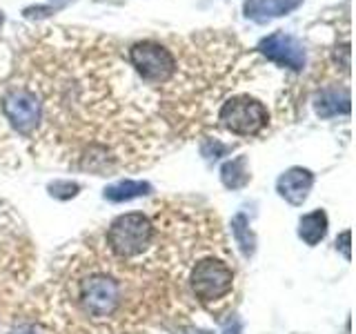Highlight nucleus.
<instances>
[{"label": "nucleus", "instance_id": "f257e3e1", "mask_svg": "<svg viewBox=\"0 0 356 334\" xmlns=\"http://www.w3.org/2000/svg\"><path fill=\"white\" fill-rule=\"evenodd\" d=\"M76 303L92 321H107L122 305V285L116 276L92 272L76 285Z\"/></svg>", "mask_w": 356, "mask_h": 334}, {"label": "nucleus", "instance_id": "f03ea898", "mask_svg": "<svg viewBox=\"0 0 356 334\" xmlns=\"http://www.w3.org/2000/svg\"><path fill=\"white\" fill-rule=\"evenodd\" d=\"M107 248L116 259L129 261L145 254L154 243V223L143 212H129L111 221L105 234Z\"/></svg>", "mask_w": 356, "mask_h": 334}, {"label": "nucleus", "instance_id": "7ed1b4c3", "mask_svg": "<svg viewBox=\"0 0 356 334\" xmlns=\"http://www.w3.org/2000/svg\"><path fill=\"white\" fill-rule=\"evenodd\" d=\"M127 61L145 85H170L178 74V56L159 40L134 42L127 51Z\"/></svg>", "mask_w": 356, "mask_h": 334}, {"label": "nucleus", "instance_id": "20e7f679", "mask_svg": "<svg viewBox=\"0 0 356 334\" xmlns=\"http://www.w3.org/2000/svg\"><path fill=\"white\" fill-rule=\"evenodd\" d=\"M189 285L200 305L214 310L216 303H222L232 296L234 270L216 256H205L189 272Z\"/></svg>", "mask_w": 356, "mask_h": 334}, {"label": "nucleus", "instance_id": "39448f33", "mask_svg": "<svg viewBox=\"0 0 356 334\" xmlns=\"http://www.w3.org/2000/svg\"><path fill=\"white\" fill-rule=\"evenodd\" d=\"M0 111H3L9 125L25 138H33L40 129V100L25 83L14 81L11 85H7L3 98H0Z\"/></svg>", "mask_w": 356, "mask_h": 334}, {"label": "nucleus", "instance_id": "423d86ee", "mask_svg": "<svg viewBox=\"0 0 356 334\" xmlns=\"http://www.w3.org/2000/svg\"><path fill=\"white\" fill-rule=\"evenodd\" d=\"M218 120L234 136H259L270 122V114L259 98L250 94H236L220 105Z\"/></svg>", "mask_w": 356, "mask_h": 334}, {"label": "nucleus", "instance_id": "0eeeda50", "mask_svg": "<svg viewBox=\"0 0 356 334\" xmlns=\"http://www.w3.org/2000/svg\"><path fill=\"white\" fill-rule=\"evenodd\" d=\"M259 54H263L267 61H272L287 70L300 72L305 67V47L298 38L289 36L285 31H274L270 36H265L259 42Z\"/></svg>", "mask_w": 356, "mask_h": 334}, {"label": "nucleus", "instance_id": "6e6552de", "mask_svg": "<svg viewBox=\"0 0 356 334\" xmlns=\"http://www.w3.org/2000/svg\"><path fill=\"white\" fill-rule=\"evenodd\" d=\"M312 185H314V174L305 167H289L276 181V192L285 198L289 205H303L309 194Z\"/></svg>", "mask_w": 356, "mask_h": 334}, {"label": "nucleus", "instance_id": "1a4fd4ad", "mask_svg": "<svg viewBox=\"0 0 356 334\" xmlns=\"http://www.w3.org/2000/svg\"><path fill=\"white\" fill-rule=\"evenodd\" d=\"M303 5V0H245L243 11L254 22H267L272 18L287 16L289 11Z\"/></svg>", "mask_w": 356, "mask_h": 334}, {"label": "nucleus", "instance_id": "9d476101", "mask_svg": "<svg viewBox=\"0 0 356 334\" xmlns=\"http://www.w3.org/2000/svg\"><path fill=\"white\" fill-rule=\"evenodd\" d=\"M314 109L321 118H332L339 114H350V89H323L314 100Z\"/></svg>", "mask_w": 356, "mask_h": 334}, {"label": "nucleus", "instance_id": "9b49d317", "mask_svg": "<svg viewBox=\"0 0 356 334\" xmlns=\"http://www.w3.org/2000/svg\"><path fill=\"white\" fill-rule=\"evenodd\" d=\"M327 234V214L323 209H314L309 214L300 216L298 221V237L303 243H307L309 248L318 245Z\"/></svg>", "mask_w": 356, "mask_h": 334}, {"label": "nucleus", "instance_id": "f8f14e48", "mask_svg": "<svg viewBox=\"0 0 356 334\" xmlns=\"http://www.w3.org/2000/svg\"><path fill=\"white\" fill-rule=\"evenodd\" d=\"M152 192V185L147 181H118L114 185H109L105 189V198L111 200V203H125V200H134L140 198L145 194Z\"/></svg>", "mask_w": 356, "mask_h": 334}, {"label": "nucleus", "instance_id": "ddd939ff", "mask_svg": "<svg viewBox=\"0 0 356 334\" xmlns=\"http://www.w3.org/2000/svg\"><path fill=\"white\" fill-rule=\"evenodd\" d=\"M220 181L227 189H241L250 183V170H248V159L245 156H236L234 161H227L220 167Z\"/></svg>", "mask_w": 356, "mask_h": 334}, {"label": "nucleus", "instance_id": "4468645a", "mask_svg": "<svg viewBox=\"0 0 356 334\" xmlns=\"http://www.w3.org/2000/svg\"><path fill=\"white\" fill-rule=\"evenodd\" d=\"M232 234H234V241H236V245L241 248V252L248 256H254L256 252V237H254V232L250 228V218L243 214H236L232 218Z\"/></svg>", "mask_w": 356, "mask_h": 334}, {"label": "nucleus", "instance_id": "2eb2a0df", "mask_svg": "<svg viewBox=\"0 0 356 334\" xmlns=\"http://www.w3.org/2000/svg\"><path fill=\"white\" fill-rule=\"evenodd\" d=\"M78 183H72V181H54L49 183V194L54 198H60V200H67V198H74L78 194Z\"/></svg>", "mask_w": 356, "mask_h": 334}, {"label": "nucleus", "instance_id": "dca6fc26", "mask_svg": "<svg viewBox=\"0 0 356 334\" xmlns=\"http://www.w3.org/2000/svg\"><path fill=\"white\" fill-rule=\"evenodd\" d=\"M350 239H352V232L350 230H345L343 234H341V237L337 239V250H341L343 252V256H345V259H348L350 261Z\"/></svg>", "mask_w": 356, "mask_h": 334}, {"label": "nucleus", "instance_id": "f3484780", "mask_svg": "<svg viewBox=\"0 0 356 334\" xmlns=\"http://www.w3.org/2000/svg\"><path fill=\"white\" fill-rule=\"evenodd\" d=\"M9 334H47L40 326H36V323H25V326H18L16 330H11Z\"/></svg>", "mask_w": 356, "mask_h": 334}, {"label": "nucleus", "instance_id": "a211bd4d", "mask_svg": "<svg viewBox=\"0 0 356 334\" xmlns=\"http://www.w3.org/2000/svg\"><path fill=\"white\" fill-rule=\"evenodd\" d=\"M222 334H241V321L234 319L232 323H227L225 330H222Z\"/></svg>", "mask_w": 356, "mask_h": 334}, {"label": "nucleus", "instance_id": "6ab92c4d", "mask_svg": "<svg viewBox=\"0 0 356 334\" xmlns=\"http://www.w3.org/2000/svg\"><path fill=\"white\" fill-rule=\"evenodd\" d=\"M3 20H5V16H3V11H0V27H3Z\"/></svg>", "mask_w": 356, "mask_h": 334}]
</instances>
